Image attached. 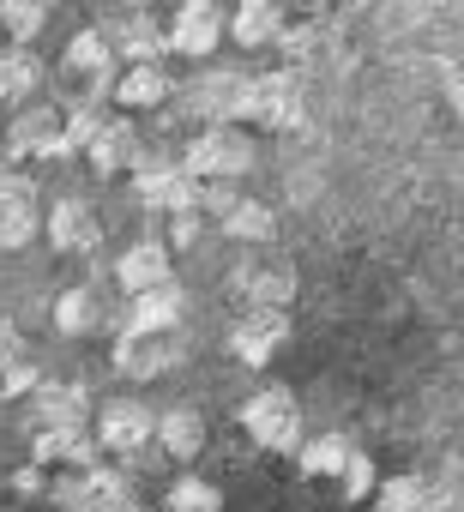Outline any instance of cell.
Segmentation results:
<instances>
[{"label": "cell", "instance_id": "obj_1", "mask_svg": "<svg viewBox=\"0 0 464 512\" xmlns=\"http://www.w3.org/2000/svg\"><path fill=\"white\" fill-rule=\"evenodd\" d=\"M254 163H260V145L248 127H199L181 151V169L193 181H229V187L254 175Z\"/></svg>", "mask_w": 464, "mask_h": 512}, {"label": "cell", "instance_id": "obj_2", "mask_svg": "<svg viewBox=\"0 0 464 512\" xmlns=\"http://www.w3.org/2000/svg\"><path fill=\"white\" fill-rule=\"evenodd\" d=\"M302 115H308V91H302V79H296L290 67H284V73H248V79H242L236 127H272V133H290Z\"/></svg>", "mask_w": 464, "mask_h": 512}, {"label": "cell", "instance_id": "obj_3", "mask_svg": "<svg viewBox=\"0 0 464 512\" xmlns=\"http://www.w3.org/2000/svg\"><path fill=\"white\" fill-rule=\"evenodd\" d=\"M236 422H242L248 440L266 446V452H296V446H302V404H296L290 386H260L254 398H242Z\"/></svg>", "mask_w": 464, "mask_h": 512}, {"label": "cell", "instance_id": "obj_4", "mask_svg": "<svg viewBox=\"0 0 464 512\" xmlns=\"http://www.w3.org/2000/svg\"><path fill=\"white\" fill-rule=\"evenodd\" d=\"M133 199L145 211H199V181L169 157V151H139L133 163Z\"/></svg>", "mask_w": 464, "mask_h": 512}, {"label": "cell", "instance_id": "obj_5", "mask_svg": "<svg viewBox=\"0 0 464 512\" xmlns=\"http://www.w3.org/2000/svg\"><path fill=\"white\" fill-rule=\"evenodd\" d=\"M151 434H157V410L139 398H109L97 410V428H91L97 452H115V458H139L151 446Z\"/></svg>", "mask_w": 464, "mask_h": 512}, {"label": "cell", "instance_id": "obj_6", "mask_svg": "<svg viewBox=\"0 0 464 512\" xmlns=\"http://www.w3.org/2000/svg\"><path fill=\"white\" fill-rule=\"evenodd\" d=\"M187 338L181 332H115V368L127 380H157L169 368H181Z\"/></svg>", "mask_w": 464, "mask_h": 512}, {"label": "cell", "instance_id": "obj_7", "mask_svg": "<svg viewBox=\"0 0 464 512\" xmlns=\"http://www.w3.org/2000/svg\"><path fill=\"white\" fill-rule=\"evenodd\" d=\"M223 31H229V13L217 7V0H181L175 19L163 25L169 55H187V61H205V55L223 43Z\"/></svg>", "mask_w": 464, "mask_h": 512}, {"label": "cell", "instance_id": "obj_8", "mask_svg": "<svg viewBox=\"0 0 464 512\" xmlns=\"http://www.w3.org/2000/svg\"><path fill=\"white\" fill-rule=\"evenodd\" d=\"M284 344H290V314H278V308H248L229 326V356L242 368H272Z\"/></svg>", "mask_w": 464, "mask_h": 512}, {"label": "cell", "instance_id": "obj_9", "mask_svg": "<svg viewBox=\"0 0 464 512\" xmlns=\"http://www.w3.org/2000/svg\"><path fill=\"white\" fill-rule=\"evenodd\" d=\"M242 79L248 73H229V67H205L199 79L181 85V109L205 127H236V103H242Z\"/></svg>", "mask_w": 464, "mask_h": 512}, {"label": "cell", "instance_id": "obj_10", "mask_svg": "<svg viewBox=\"0 0 464 512\" xmlns=\"http://www.w3.org/2000/svg\"><path fill=\"white\" fill-rule=\"evenodd\" d=\"M43 235H49L55 253H97L103 247V223H97L91 199H79V193H61L43 211Z\"/></svg>", "mask_w": 464, "mask_h": 512}, {"label": "cell", "instance_id": "obj_11", "mask_svg": "<svg viewBox=\"0 0 464 512\" xmlns=\"http://www.w3.org/2000/svg\"><path fill=\"white\" fill-rule=\"evenodd\" d=\"M67 73H79V79L91 85L85 97L103 103V97L115 91V73H121V67H115V43H109V31H97V25L79 31V37L67 43Z\"/></svg>", "mask_w": 464, "mask_h": 512}, {"label": "cell", "instance_id": "obj_12", "mask_svg": "<svg viewBox=\"0 0 464 512\" xmlns=\"http://www.w3.org/2000/svg\"><path fill=\"white\" fill-rule=\"evenodd\" d=\"M7 157L13 163L19 157H61V109H49V103L19 109L7 127Z\"/></svg>", "mask_w": 464, "mask_h": 512}, {"label": "cell", "instance_id": "obj_13", "mask_svg": "<svg viewBox=\"0 0 464 512\" xmlns=\"http://www.w3.org/2000/svg\"><path fill=\"white\" fill-rule=\"evenodd\" d=\"M181 320H187V290L169 278V284H157V290L127 302L121 332H181Z\"/></svg>", "mask_w": 464, "mask_h": 512}, {"label": "cell", "instance_id": "obj_14", "mask_svg": "<svg viewBox=\"0 0 464 512\" xmlns=\"http://www.w3.org/2000/svg\"><path fill=\"white\" fill-rule=\"evenodd\" d=\"M139 151H145V139H139V127H133L127 115H109V121L97 127V139L85 145V157H91L97 175H133Z\"/></svg>", "mask_w": 464, "mask_h": 512}, {"label": "cell", "instance_id": "obj_15", "mask_svg": "<svg viewBox=\"0 0 464 512\" xmlns=\"http://www.w3.org/2000/svg\"><path fill=\"white\" fill-rule=\"evenodd\" d=\"M115 284L127 290V296H145V290H157V284H169V247L163 241H133V247H121V260H115Z\"/></svg>", "mask_w": 464, "mask_h": 512}, {"label": "cell", "instance_id": "obj_16", "mask_svg": "<svg viewBox=\"0 0 464 512\" xmlns=\"http://www.w3.org/2000/svg\"><path fill=\"white\" fill-rule=\"evenodd\" d=\"M109 43H115V61H127V67H163V55H169V37H163V25L151 13L121 19L109 31Z\"/></svg>", "mask_w": 464, "mask_h": 512}, {"label": "cell", "instance_id": "obj_17", "mask_svg": "<svg viewBox=\"0 0 464 512\" xmlns=\"http://www.w3.org/2000/svg\"><path fill=\"white\" fill-rule=\"evenodd\" d=\"M31 410H37V428H85V416H91V392H85L79 380H67V386L43 380V386L31 392Z\"/></svg>", "mask_w": 464, "mask_h": 512}, {"label": "cell", "instance_id": "obj_18", "mask_svg": "<svg viewBox=\"0 0 464 512\" xmlns=\"http://www.w3.org/2000/svg\"><path fill=\"white\" fill-rule=\"evenodd\" d=\"M31 464L91 470V464H97V440H91V428H37V434H31Z\"/></svg>", "mask_w": 464, "mask_h": 512}, {"label": "cell", "instance_id": "obj_19", "mask_svg": "<svg viewBox=\"0 0 464 512\" xmlns=\"http://www.w3.org/2000/svg\"><path fill=\"white\" fill-rule=\"evenodd\" d=\"M284 25H290V13L278 7V0H242V7L229 13V31L223 37H236L242 49H266V43L284 37Z\"/></svg>", "mask_w": 464, "mask_h": 512}, {"label": "cell", "instance_id": "obj_20", "mask_svg": "<svg viewBox=\"0 0 464 512\" xmlns=\"http://www.w3.org/2000/svg\"><path fill=\"white\" fill-rule=\"evenodd\" d=\"M229 284L248 296V308H278L284 314L296 302V272L290 266H236V278H229Z\"/></svg>", "mask_w": 464, "mask_h": 512}, {"label": "cell", "instance_id": "obj_21", "mask_svg": "<svg viewBox=\"0 0 464 512\" xmlns=\"http://www.w3.org/2000/svg\"><path fill=\"white\" fill-rule=\"evenodd\" d=\"M151 446H163L169 458H199L205 452V416L193 410V404H175V410H157V434H151Z\"/></svg>", "mask_w": 464, "mask_h": 512}, {"label": "cell", "instance_id": "obj_22", "mask_svg": "<svg viewBox=\"0 0 464 512\" xmlns=\"http://www.w3.org/2000/svg\"><path fill=\"white\" fill-rule=\"evenodd\" d=\"M121 109H163L175 97V79L163 67H121L115 73V91H109Z\"/></svg>", "mask_w": 464, "mask_h": 512}, {"label": "cell", "instance_id": "obj_23", "mask_svg": "<svg viewBox=\"0 0 464 512\" xmlns=\"http://www.w3.org/2000/svg\"><path fill=\"white\" fill-rule=\"evenodd\" d=\"M374 506H380V512H440L434 482H428V476H416V470L386 476V482L374 488Z\"/></svg>", "mask_w": 464, "mask_h": 512}, {"label": "cell", "instance_id": "obj_24", "mask_svg": "<svg viewBox=\"0 0 464 512\" xmlns=\"http://www.w3.org/2000/svg\"><path fill=\"white\" fill-rule=\"evenodd\" d=\"M37 85H43V61H37V49H0V97H7V109L31 103Z\"/></svg>", "mask_w": 464, "mask_h": 512}, {"label": "cell", "instance_id": "obj_25", "mask_svg": "<svg viewBox=\"0 0 464 512\" xmlns=\"http://www.w3.org/2000/svg\"><path fill=\"white\" fill-rule=\"evenodd\" d=\"M97 326H103V302H97L91 284L55 296V332H61V338H91Z\"/></svg>", "mask_w": 464, "mask_h": 512}, {"label": "cell", "instance_id": "obj_26", "mask_svg": "<svg viewBox=\"0 0 464 512\" xmlns=\"http://www.w3.org/2000/svg\"><path fill=\"white\" fill-rule=\"evenodd\" d=\"M217 229L229 235V241H272L278 235V211L272 205H260V199H236V205H229L223 217H217Z\"/></svg>", "mask_w": 464, "mask_h": 512}, {"label": "cell", "instance_id": "obj_27", "mask_svg": "<svg viewBox=\"0 0 464 512\" xmlns=\"http://www.w3.org/2000/svg\"><path fill=\"white\" fill-rule=\"evenodd\" d=\"M350 452H356V446H350V434H314V440H302V446H296V470H302V476H314V482H320V476H332V482H338V470H344V458H350Z\"/></svg>", "mask_w": 464, "mask_h": 512}, {"label": "cell", "instance_id": "obj_28", "mask_svg": "<svg viewBox=\"0 0 464 512\" xmlns=\"http://www.w3.org/2000/svg\"><path fill=\"white\" fill-rule=\"evenodd\" d=\"M91 500L97 512H139V494H133V476L121 464H91Z\"/></svg>", "mask_w": 464, "mask_h": 512}, {"label": "cell", "instance_id": "obj_29", "mask_svg": "<svg viewBox=\"0 0 464 512\" xmlns=\"http://www.w3.org/2000/svg\"><path fill=\"white\" fill-rule=\"evenodd\" d=\"M49 25V0H0V31L13 37V49H31Z\"/></svg>", "mask_w": 464, "mask_h": 512}, {"label": "cell", "instance_id": "obj_30", "mask_svg": "<svg viewBox=\"0 0 464 512\" xmlns=\"http://www.w3.org/2000/svg\"><path fill=\"white\" fill-rule=\"evenodd\" d=\"M109 115H103V103H91V97H79L73 109H61V157H73V151H85L91 139H97V127H103Z\"/></svg>", "mask_w": 464, "mask_h": 512}, {"label": "cell", "instance_id": "obj_31", "mask_svg": "<svg viewBox=\"0 0 464 512\" xmlns=\"http://www.w3.org/2000/svg\"><path fill=\"white\" fill-rule=\"evenodd\" d=\"M163 512H223V488L205 476H175L163 494Z\"/></svg>", "mask_w": 464, "mask_h": 512}, {"label": "cell", "instance_id": "obj_32", "mask_svg": "<svg viewBox=\"0 0 464 512\" xmlns=\"http://www.w3.org/2000/svg\"><path fill=\"white\" fill-rule=\"evenodd\" d=\"M43 235V205H7L0 211V253H19Z\"/></svg>", "mask_w": 464, "mask_h": 512}, {"label": "cell", "instance_id": "obj_33", "mask_svg": "<svg viewBox=\"0 0 464 512\" xmlns=\"http://www.w3.org/2000/svg\"><path fill=\"white\" fill-rule=\"evenodd\" d=\"M338 488H344V500L356 506V500H374V488H380V470H374V458L356 446L350 458H344V470H338Z\"/></svg>", "mask_w": 464, "mask_h": 512}, {"label": "cell", "instance_id": "obj_34", "mask_svg": "<svg viewBox=\"0 0 464 512\" xmlns=\"http://www.w3.org/2000/svg\"><path fill=\"white\" fill-rule=\"evenodd\" d=\"M49 506H55V512H97V500H91V476H85V470L55 476V482H49Z\"/></svg>", "mask_w": 464, "mask_h": 512}, {"label": "cell", "instance_id": "obj_35", "mask_svg": "<svg viewBox=\"0 0 464 512\" xmlns=\"http://www.w3.org/2000/svg\"><path fill=\"white\" fill-rule=\"evenodd\" d=\"M37 386H43V368H37L31 356H19L7 374H0V404H13V398H31Z\"/></svg>", "mask_w": 464, "mask_h": 512}, {"label": "cell", "instance_id": "obj_36", "mask_svg": "<svg viewBox=\"0 0 464 512\" xmlns=\"http://www.w3.org/2000/svg\"><path fill=\"white\" fill-rule=\"evenodd\" d=\"M7 205H37V181L19 175V163H0V211Z\"/></svg>", "mask_w": 464, "mask_h": 512}, {"label": "cell", "instance_id": "obj_37", "mask_svg": "<svg viewBox=\"0 0 464 512\" xmlns=\"http://www.w3.org/2000/svg\"><path fill=\"white\" fill-rule=\"evenodd\" d=\"M236 199H242V193L229 187V181H199V217H223Z\"/></svg>", "mask_w": 464, "mask_h": 512}, {"label": "cell", "instance_id": "obj_38", "mask_svg": "<svg viewBox=\"0 0 464 512\" xmlns=\"http://www.w3.org/2000/svg\"><path fill=\"white\" fill-rule=\"evenodd\" d=\"M199 229H205V217H199V211H175V217H169V241H163V247H169V253H175V247H193V241H199Z\"/></svg>", "mask_w": 464, "mask_h": 512}, {"label": "cell", "instance_id": "obj_39", "mask_svg": "<svg viewBox=\"0 0 464 512\" xmlns=\"http://www.w3.org/2000/svg\"><path fill=\"white\" fill-rule=\"evenodd\" d=\"M314 43H320V31H314V25H284V37H278V49H284V55H308Z\"/></svg>", "mask_w": 464, "mask_h": 512}, {"label": "cell", "instance_id": "obj_40", "mask_svg": "<svg viewBox=\"0 0 464 512\" xmlns=\"http://www.w3.org/2000/svg\"><path fill=\"white\" fill-rule=\"evenodd\" d=\"M19 356H25V338H19V326H13V320H0V374H7Z\"/></svg>", "mask_w": 464, "mask_h": 512}, {"label": "cell", "instance_id": "obj_41", "mask_svg": "<svg viewBox=\"0 0 464 512\" xmlns=\"http://www.w3.org/2000/svg\"><path fill=\"white\" fill-rule=\"evenodd\" d=\"M13 488H19V494H49V482H43V464H25V470L13 476Z\"/></svg>", "mask_w": 464, "mask_h": 512}, {"label": "cell", "instance_id": "obj_42", "mask_svg": "<svg viewBox=\"0 0 464 512\" xmlns=\"http://www.w3.org/2000/svg\"><path fill=\"white\" fill-rule=\"evenodd\" d=\"M278 7H284V13H290V7H302V13H320L326 0H278Z\"/></svg>", "mask_w": 464, "mask_h": 512}, {"label": "cell", "instance_id": "obj_43", "mask_svg": "<svg viewBox=\"0 0 464 512\" xmlns=\"http://www.w3.org/2000/svg\"><path fill=\"white\" fill-rule=\"evenodd\" d=\"M139 512H145V506H139Z\"/></svg>", "mask_w": 464, "mask_h": 512}]
</instances>
